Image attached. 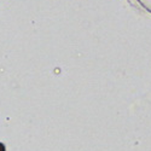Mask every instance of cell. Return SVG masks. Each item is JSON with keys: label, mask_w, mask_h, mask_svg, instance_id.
Segmentation results:
<instances>
[{"label": "cell", "mask_w": 151, "mask_h": 151, "mask_svg": "<svg viewBox=\"0 0 151 151\" xmlns=\"http://www.w3.org/2000/svg\"><path fill=\"white\" fill-rule=\"evenodd\" d=\"M0 151H6V149H5V145H4L3 143H0Z\"/></svg>", "instance_id": "cell-1"}]
</instances>
